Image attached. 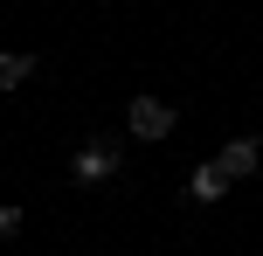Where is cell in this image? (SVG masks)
Returning <instances> with one entry per match:
<instances>
[{
	"label": "cell",
	"mask_w": 263,
	"mask_h": 256,
	"mask_svg": "<svg viewBox=\"0 0 263 256\" xmlns=\"http://www.w3.org/2000/svg\"><path fill=\"white\" fill-rule=\"evenodd\" d=\"M69 173L83 180V187H97V180L118 173V146H104V139H90V146H77V160H69Z\"/></svg>",
	"instance_id": "cell-1"
},
{
	"label": "cell",
	"mask_w": 263,
	"mask_h": 256,
	"mask_svg": "<svg viewBox=\"0 0 263 256\" xmlns=\"http://www.w3.org/2000/svg\"><path fill=\"white\" fill-rule=\"evenodd\" d=\"M125 125H132V139H166V132H173V104H159V97H132Z\"/></svg>",
	"instance_id": "cell-2"
},
{
	"label": "cell",
	"mask_w": 263,
	"mask_h": 256,
	"mask_svg": "<svg viewBox=\"0 0 263 256\" xmlns=\"http://www.w3.org/2000/svg\"><path fill=\"white\" fill-rule=\"evenodd\" d=\"M215 166H222V173H229V180H250V173H256V166H263V146H256V139H250V132H242V139H229V146H222V152H215Z\"/></svg>",
	"instance_id": "cell-3"
},
{
	"label": "cell",
	"mask_w": 263,
	"mask_h": 256,
	"mask_svg": "<svg viewBox=\"0 0 263 256\" xmlns=\"http://www.w3.org/2000/svg\"><path fill=\"white\" fill-rule=\"evenodd\" d=\"M229 187H236V180H229V173H222L215 160H201L194 173H187V194H194V201H222Z\"/></svg>",
	"instance_id": "cell-4"
},
{
	"label": "cell",
	"mask_w": 263,
	"mask_h": 256,
	"mask_svg": "<svg viewBox=\"0 0 263 256\" xmlns=\"http://www.w3.org/2000/svg\"><path fill=\"white\" fill-rule=\"evenodd\" d=\"M35 76V55H0V90H21Z\"/></svg>",
	"instance_id": "cell-5"
}]
</instances>
